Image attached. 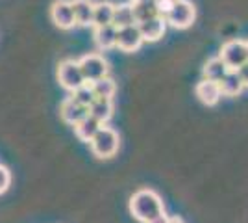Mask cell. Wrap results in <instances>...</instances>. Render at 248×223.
I'll list each match as a JSON object with an SVG mask.
<instances>
[{
	"label": "cell",
	"mask_w": 248,
	"mask_h": 223,
	"mask_svg": "<svg viewBox=\"0 0 248 223\" xmlns=\"http://www.w3.org/2000/svg\"><path fill=\"white\" fill-rule=\"evenodd\" d=\"M130 212L137 222L152 223L165 216V206L161 197L152 190H139L130 197Z\"/></svg>",
	"instance_id": "6da1fadb"
},
{
	"label": "cell",
	"mask_w": 248,
	"mask_h": 223,
	"mask_svg": "<svg viewBox=\"0 0 248 223\" xmlns=\"http://www.w3.org/2000/svg\"><path fill=\"white\" fill-rule=\"evenodd\" d=\"M89 145H91V151L96 158H111L119 151V134L111 127L104 125L94 134V138L89 141Z\"/></svg>",
	"instance_id": "7a4b0ae2"
},
{
	"label": "cell",
	"mask_w": 248,
	"mask_h": 223,
	"mask_svg": "<svg viewBox=\"0 0 248 223\" xmlns=\"http://www.w3.org/2000/svg\"><path fill=\"white\" fill-rule=\"evenodd\" d=\"M218 58L226 64L230 71H237L241 65L248 62V51H247V41L241 39H232V41L224 43L220 47Z\"/></svg>",
	"instance_id": "3957f363"
},
{
	"label": "cell",
	"mask_w": 248,
	"mask_h": 223,
	"mask_svg": "<svg viewBox=\"0 0 248 223\" xmlns=\"http://www.w3.org/2000/svg\"><path fill=\"white\" fill-rule=\"evenodd\" d=\"M195 17H197V10H195L193 2H189V0H176L174 6L167 13L165 21L167 24L174 26L178 30H186V28H189L195 22Z\"/></svg>",
	"instance_id": "277c9868"
},
{
	"label": "cell",
	"mask_w": 248,
	"mask_h": 223,
	"mask_svg": "<svg viewBox=\"0 0 248 223\" xmlns=\"http://www.w3.org/2000/svg\"><path fill=\"white\" fill-rule=\"evenodd\" d=\"M78 65H80V71H82L83 78L87 84H93L96 80H100L104 76H108V62L104 60V56L100 54H87V56H82L78 60Z\"/></svg>",
	"instance_id": "5b68a950"
},
{
	"label": "cell",
	"mask_w": 248,
	"mask_h": 223,
	"mask_svg": "<svg viewBox=\"0 0 248 223\" xmlns=\"http://www.w3.org/2000/svg\"><path fill=\"white\" fill-rule=\"evenodd\" d=\"M58 80L71 93H74L83 84H87L82 71H80V65L74 60H63L62 64H60V67H58Z\"/></svg>",
	"instance_id": "8992f818"
},
{
	"label": "cell",
	"mask_w": 248,
	"mask_h": 223,
	"mask_svg": "<svg viewBox=\"0 0 248 223\" xmlns=\"http://www.w3.org/2000/svg\"><path fill=\"white\" fill-rule=\"evenodd\" d=\"M50 19L52 22L62 28V30H71L73 26H76L74 22V13L73 6L69 0H56L50 8Z\"/></svg>",
	"instance_id": "52a82bcc"
},
{
	"label": "cell",
	"mask_w": 248,
	"mask_h": 223,
	"mask_svg": "<svg viewBox=\"0 0 248 223\" xmlns=\"http://www.w3.org/2000/svg\"><path fill=\"white\" fill-rule=\"evenodd\" d=\"M60 114H62V119L65 121V123H69V125L76 127L82 119H85V117L89 116V108L80 104L74 97H67V99L62 103Z\"/></svg>",
	"instance_id": "ba28073f"
},
{
	"label": "cell",
	"mask_w": 248,
	"mask_h": 223,
	"mask_svg": "<svg viewBox=\"0 0 248 223\" xmlns=\"http://www.w3.org/2000/svg\"><path fill=\"white\" fill-rule=\"evenodd\" d=\"M143 45V35L139 32L137 24L126 26V28H119L117 30V47L124 51V52H134Z\"/></svg>",
	"instance_id": "9c48e42d"
},
{
	"label": "cell",
	"mask_w": 248,
	"mask_h": 223,
	"mask_svg": "<svg viewBox=\"0 0 248 223\" xmlns=\"http://www.w3.org/2000/svg\"><path fill=\"white\" fill-rule=\"evenodd\" d=\"M139 32L143 35V41H157L163 37V34L167 30V21L163 17H152L148 21H143L137 24Z\"/></svg>",
	"instance_id": "30bf717a"
},
{
	"label": "cell",
	"mask_w": 248,
	"mask_h": 223,
	"mask_svg": "<svg viewBox=\"0 0 248 223\" xmlns=\"http://www.w3.org/2000/svg\"><path fill=\"white\" fill-rule=\"evenodd\" d=\"M74 13V22L78 26H93V8L91 0H71Z\"/></svg>",
	"instance_id": "8fae6325"
},
{
	"label": "cell",
	"mask_w": 248,
	"mask_h": 223,
	"mask_svg": "<svg viewBox=\"0 0 248 223\" xmlns=\"http://www.w3.org/2000/svg\"><path fill=\"white\" fill-rule=\"evenodd\" d=\"M197 97L207 104V106H215L218 101H220V87H218L217 82H209V80H202V82H198L197 84Z\"/></svg>",
	"instance_id": "7c38bea8"
},
{
	"label": "cell",
	"mask_w": 248,
	"mask_h": 223,
	"mask_svg": "<svg viewBox=\"0 0 248 223\" xmlns=\"http://www.w3.org/2000/svg\"><path fill=\"white\" fill-rule=\"evenodd\" d=\"M113 11L115 4L111 2H96L93 8V26L94 28H102L108 24H113Z\"/></svg>",
	"instance_id": "4fadbf2b"
},
{
	"label": "cell",
	"mask_w": 248,
	"mask_h": 223,
	"mask_svg": "<svg viewBox=\"0 0 248 223\" xmlns=\"http://www.w3.org/2000/svg\"><path fill=\"white\" fill-rule=\"evenodd\" d=\"M89 116L94 117L100 125H106L113 116V101L111 99H94L89 106Z\"/></svg>",
	"instance_id": "5bb4252c"
},
{
	"label": "cell",
	"mask_w": 248,
	"mask_h": 223,
	"mask_svg": "<svg viewBox=\"0 0 248 223\" xmlns=\"http://www.w3.org/2000/svg\"><path fill=\"white\" fill-rule=\"evenodd\" d=\"M204 80H209V82H220L224 76H226V73L230 71L226 67V64L220 60V58H211V60H207L206 64H204Z\"/></svg>",
	"instance_id": "9a60e30c"
},
{
	"label": "cell",
	"mask_w": 248,
	"mask_h": 223,
	"mask_svg": "<svg viewBox=\"0 0 248 223\" xmlns=\"http://www.w3.org/2000/svg\"><path fill=\"white\" fill-rule=\"evenodd\" d=\"M104 125H100L94 117H91V116H87L85 119H82L76 127H74V132H76V136L82 139V141H85V143H89L91 139L94 138V134L102 128Z\"/></svg>",
	"instance_id": "2e32d148"
},
{
	"label": "cell",
	"mask_w": 248,
	"mask_h": 223,
	"mask_svg": "<svg viewBox=\"0 0 248 223\" xmlns=\"http://www.w3.org/2000/svg\"><path fill=\"white\" fill-rule=\"evenodd\" d=\"M94 43L102 51L117 47V28L113 24H108V26H102V28H94Z\"/></svg>",
	"instance_id": "e0dca14e"
},
{
	"label": "cell",
	"mask_w": 248,
	"mask_h": 223,
	"mask_svg": "<svg viewBox=\"0 0 248 223\" xmlns=\"http://www.w3.org/2000/svg\"><path fill=\"white\" fill-rule=\"evenodd\" d=\"M218 87H220V93L226 97H235L245 89V86L241 82L237 71H228L226 76L218 82Z\"/></svg>",
	"instance_id": "ac0fdd59"
},
{
	"label": "cell",
	"mask_w": 248,
	"mask_h": 223,
	"mask_svg": "<svg viewBox=\"0 0 248 223\" xmlns=\"http://www.w3.org/2000/svg\"><path fill=\"white\" fill-rule=\"evenodd\" d=\"M135 24L134 10H132V4H119L115 6L113 11V26L119 28H126V26H132Z\"/></svg>",
	"instance_id": "d6986e66"
},
{
	"label": "cell",
	"mask_w": 248,
	"mask_h": 223,
	"mask_svg": "<svg viewBox=\"0 0 248 223\" xmlns=\"http://www.w3.org/2000/svg\"><path fill=\"white\" fill-rule=\"evenodd\" d=\"M91 87H93L96 99H113L115 91H117V86H115L113 78H109V76H104L100 80L93 82Z\"/></svg>",
	"instance_id": "ffe728a7"
},
{
	"label": "cell",
	"mask_w": 248,
	"mask_h": 223,
	"mask_svg": "<svg viewBox=\"0 0 248 223\" xmlns=\"http://www.w3.org/2000/svg\"><path fill=\"white\" fill-rule=\"evenodd\" d=\"M134 10L135 24L143 21H148L152 17H157V10H155V0L154 2H141V4H132Z\"/></svg>",
	"instance_id": "44dd1931"
},
{
	"label": "cell",
	"mask_w": 248,
	"mask_h": 223,
	"mask_svg": "<svg viewBox=\"0 0 248 223\" xmlns=\"http://www.w3.org/2000/svg\"><path fill=\"white\" fill-rule=\"evenodd\" d=\"M71 97H74V99H76L80 104H83V106H87V108L91 106V104H93V101L96 99V97H94L93 87H91V84H83L82 87H78V89H76Z\"/></svg>",
	"instance_id": "7402d4cb"
},
{
	"label": "cell",
	"mask_w": 248,
	"mask_h": 223,
	"mask_svg": "<svg viewBox=\"0 0 248 223\" xmlns=\"http://www.w3.org/2000/svg\"><path fill=\"white\" fill-rule=\"evenodd\" d=\"M11 184V173L6 166H0V195L6 193Z\"/></svg>",
	"instance_id": "603a6c76"
},
{
	"label": "cell",
	"mask_w": 248,
	"mask_h": 223,
	"mask_svg": "<svg viewBox=\"0 0 248 223\" xmlns=\"http://www.w3.org/2000/svg\"><path fill=\"white\" fill-rule=\"evenodd\" d=\"M176 0H155V10H157V15L165 19L167 13L170 11V8L174 6Z\"/></svg>",
	"instance_id": "cb8c5ba5"
},
{
	"label": "cell",
	"mask_w": 248,
	"mask_h": 223,
	"mask_svg": "<svg viewBox=\"0 0 248 223\" xmlns=\"http://www.w3.org/2000/svg\"><path fill=\"white\" fill-rule=\"evenodd\" d=\"M237 74H239V78H241V82H243V86L248 87V62L245 65H241V67H239Z\"/></svg>",
	"instance_id": "d4e9b609"
},
{
	"label": "cell",
	"mask_w": 248,
	"mask_h": 223,
	"mask_svg": "<svg viewBox=\"0 0 248 223\" xmlns=\"http://www.w3.org/2000/svg\"><path fill=\"white\" fill-rule=\"evenodd\" d=\"M169 223H186L182 218H178V216H174V218H169Z\"/></svg>",
	"instance_id": "484cf974"
},
{
	"label": "cell",
	"mask_w": 248,
	"mask_h": 223,
	"mask_svg": "<svg viewBox=\"0 0 248 223\" xmlns=\"http://www.w3.org/2000/svg\"><path fill=\"white\" fill-rule=\"evenodd\" d=\"M141 2H154V0H132L130 4H141Z\"/></svg>",
	"instance_id": "4316f807"
},
{
	"label": "cell",
	"mask_w": 248,
	"mask_h": 223,
	"mask_svg": "<svg viewBox=\"0 0 248 223\" xmlns=\"http://www.w3.org/2000/svg\"><path fill=\"white\" fill-rule=\"evenodd\" d=\"M247 51H248V41H247Z\"/></svg>",
	"instance_id": "83f0119b"
}]
</instances>
